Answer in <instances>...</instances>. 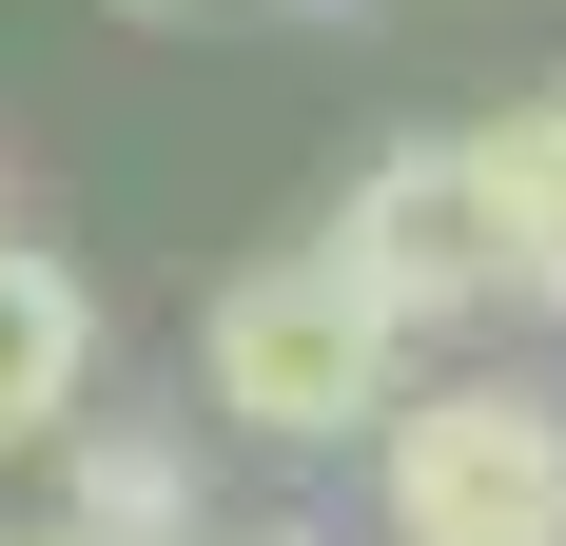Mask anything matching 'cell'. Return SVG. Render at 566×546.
Here are the masks:
<instances>
[{
  "mask_svg": "<svg viewBox=\"0 0 566 546\" xmlns=\"http://www.w3.org/2000/svg\"><path fill=\"white\" fill-rule=\"evenodd\" d=\"M391 390H410V313L333 254V234L216 273V313H196V410H216L234 449H371Z\"/></svg>",
  "mask_w": 566,
  "mask_h": 546,
  "instance_id": "obj_1",
  "label": "cell"
},
{
  "mask_svg": "<svg viewBox=\"0 0 566 546\" xmlns=\"http://www.w3.org/2000/svg\"><path fill=\"white\" fill-rule=\"evenodd\" d=\"M371 527L391 546H566V371H410L371 410Z\"/></svg>",
  "mask_w": 566,
  "mask_h": 546,
  "instance_id": "obj_2",
  "label": "cell"
},
{
  "mask_svg": "<svg viewBox=\"0 0 566 546\" xmlns=\"http://www.w3.org/2000/svg\"><path fill=\"white\" fill-rule=\"evenodd\" d=\"M333 254L410 313V351H450V332H509V216H489L469 137H391V157L333 196Z\"/></svg>",
  "mask_w": 566,
  "mask_h": 546,
  "instance_id": "obj_3",
  "label": "cell"
},
{
  "mask_svg": "<svg viewBox=\"0 0 566 546\" xmlns=\"http://www.w3.org/2000/svg\"><path fill=\"white\" fill-rule=\"evenodd\" d=\"M117 332H98V273L59 254L40 216H0V469H40L78 410H98Z\"/></svg>",
  "mask_w": 566,
  "mask_h": 546,
  "instance_id": "obj_4",
  "label": "cell"
},
{
  "mask_svg": "<svg viewBox=\"0 0 566 546\" xmlns=\"http://www.w3.org/2000/svg\"><path fill=\"white\" fill-rule=\"evenodd\" d=\"M40 469H59L40 507H78V527H117V546H196V527H216V469H196L176 410H78Z\"/></svg>",
  "mask_w": 566,
  "mask_h": 546,
  "instance_id": "obj_5",
  "label": "cell"
},
{
  "mask_svg": "<svg viewBox=\"0 0 566 546\" xmlns=\"http://www.w3.org/2000/svg\"><path fill=\"white\" fill-rule=\"evenodd\" d=\"M469 176L509 216V332H566V78H527L509 117H469Z\"/></svg>",
  "mask_w": 566,
  "mask_h": 546,
  "instance_id": "obj_6",
  "label": "cell"
},
{
  "mask_svg": "<svg viewBox=\"0 0 566 546\" xmlns=\"http://www.w3.org/2000/svg\"><path fill=\"white\" fill-rule=\"evenodd\" d=\"M196 546H333V527H313V507H216Z\"/></svg>",
  "mask_w": 566,
  "mask_h": 546,
  "instance_id": "obj_7",
  "label": "cell"
},
{
  "mask_svg": "<svg viewBox=\"0 0 566 546\" xmlns=\"http://www.w3.org/2000/svg\"><path fill=\"white\" fill-rule=\"evenodd\" d=\"M0 546H117V527H78V507H40V527H0Z\"/></svg>",
  "mask_w": 566,
  "mask_h": 546,
  "instance_id": "obj_8",
  "label": "cell"
},
{
  "mask_svg": "<svg viewBox=\"0 0 566 546\" xmlns=\"http://www.w3.org/2000/svg\"><path fill=\"white\" fill-rule=\"evenodd\" d=\"M117 20H216V0H117Z\"/></svg>",
  "mask_w": 566,
  "mask_h": 546,
  "instance_id": "obj_9",
  "label": "cell"
}]
</instances>
